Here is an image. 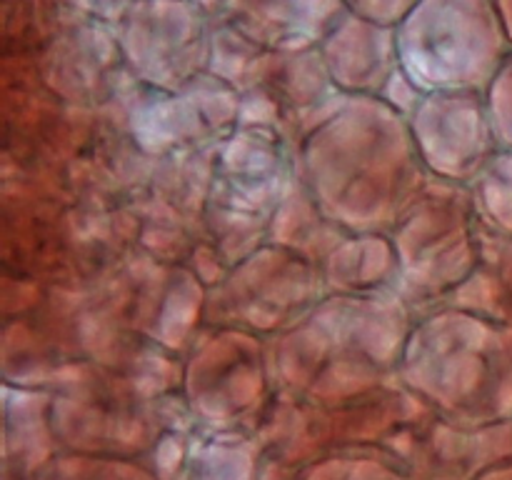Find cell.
Returning a JSON list of instances; mask_svg holds the SVG:
<instances>
[{"label":"cell","mask_w":512,"mask_h":480,"mask_svg":"<svg viewBox=\"0 0 512 480\" xmlns=\"http://www.w3.org/2000/svg\"><path fill=\"white\" fill-rule=\"evenodd\" d=\"M398 65L435 90H480L512 53L495 0H418L395 25Z\"/></svg>","instance_id":"6da1fadb"},{"label":"cell","mask_w":512,"mask_h":480,"mask_svg":"<svg viewBox=\"0 0 512 480\" xmlns=\"http://www.w3.org/2000/svg\"><path fill=\"white\" fill-rule=\"evenodd\" d=\"M120 50L150 78H188L213 50L198 0H133L118 18Z\"/></svg>","instance_id":"7a4b0ae2"},{"label":"cell","mask_w":512,"mask_h":480,"mask_svg":"<svg viewBox=\"0 0 512 480\" xmlns=\"http://www.w3.org/2000/svg\"><path fill=\"white\" fill-rule=\"evenodd\" d=\"M230 28L268 50L318 45L343 15V0H218Z\"/></svg>","instance_id":"3957f363"},{"label":"cell","mask_w":512,"mask_h":480,"mask_svg":"<svg viewBox=\"0 0 512 480\" xmlns=\"http://www.w3.org/2000/svg\"><path fill=\"white\" fill-rule=\"evenodd\" d=\"M318 53L333 78L365 85L383 80L398 63L395 25L375 23L345 8L320 38Z\"/></svg>","instance_id":"277c9868"},{"label":"cell","mask_w":512,"mask_h":480,"mask_svg":"<svg viewBox=\"0 0 512 480\" xmlns=\"http://www.w3.org/2000/svg\"><path fill=\"white\" fill-rule=\"evenodd\" d=\"M488 203L495 223L512 235V148L495 155L490 163Z\"/></svg>","instance_id":"5b68a950"},{"label":"cell","mask_w":512,"mask_h":480,"mask_svg":"<svg viewBox=\"0 0 512 480\" xmlns=\"http://www.w3.org/2000/svg\"><path fill=\"white\" fill-rule=\"evenodd\" d=\"M490 90V123H493L495 138L503 140L508 148H512V53L500 65L495 73Z\"/></svg>","instance_id":"8992f818"},{"label":"cell","mask_w":512,"mask_h":480,"mask_svg":"<svg viewBox=\"0 0 512 480\" xmlns=\"http://www.w3.org/2000/svg\"><path fill=\"white\" fill-rule=\"evenodd\" d=\"M345 8L383 25H398L418 0H343Z\"/></svg>","instance_id":"52a82bcc"},{"label":"cell","mask_w":512,"mask_h":480,"mask_svg":"<svg viewBox=\"0 0 512 480\" xmlns=\"http://www.w3.org/2000/svg\"><path fill=\"white\" fill-rule=\"evenodd\" d=\"M495 5H498V13L500 18H503L505 30H508L510 43H512V0H495Z\"/></svg>","instance_id":"ba28073f"}]
</instances>
